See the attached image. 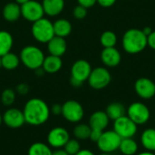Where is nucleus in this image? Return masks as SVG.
<instances>
[{
  "mask_svg": "<svg viewBox=\"0 0 155 155\" xmlns=\"http://www.w3.org/2000/svg\"><path fill=\"white\" fill-rule=\"evenodd\" d=\"M23 114L26 124L33 126H39L48 121L51 112L50 107L44 100L31 98L25 103Z\"/></svg>",
  "mask_w": 155,
  "mask_h": 155,
  "instance_id": "nucleus-1",
  "label": "nucleus"
},
{
  "mask_svg": "<svg viewBox=\"0 0 155 155\" xmlns=\"http://www.w3.org/2000/svg\"><path fill=\"white\" fill-rule=\"evenodd\" d=\"M122 45L124 50L130 54H140L147 47V36L142 29H128L123 35Z\"/></svg>",
  "mask_w": 155,
  "mask_h": 155,
  "instance_id": "nucleus-2",
  "label": "nucleus"
},
{
  "mask_svg": "<svg viewBox=\"0 0 155 155\" xmlns=\"http://www.w3.org/2000/svg\"><path fill=\"white\" fill-rule=\"evenodd\" d=\"M20 61L23 64L31 70H36L42 67L45 54L43 51L35 45H27L24 47L20 53Z\"/></svg>",
  "mask_w": 155,
  "mask_h": 155,
  "instance_id": "nucleus-3",
  "label": "nucleus"
},
{
  "mask_svg": "<svg viewBox=\"0 0 155 155\" xmlns=\"http://www.w3.org/2000/svg\"><path fill=\"white\" fill-rule=\"evenodd\" d=\"M32 35L37 42L47 44L54 36L53 23L45 17L34 22L32 25Z\"/></svg>",
  "mask_w": 155,
  "mask_h": 155,
  "instance_id": "nucleus-4",
  "label": "nucleus"
},
{
  "mask_svg": "<svg viewBox=\"0 0 155 155\" xmlns=\"http://www.w3.org/2000/svg\"><path fill=\"white\" fill-rule=\"evenodd\" d=\"M121 141L122 138L114 130L104 131L96 144L102 153H112L119 150Z\"/></svg>",
  "mask_w": 155,
  "mask_h": 155,
  "instance_id": "nucleus-5",
  "label": "nucleus"
},
{
  "mask_svg": "<svg viewBox=\"0 0 155 155\" xmlns=\"http://www.w3.org/2000/svg\"><path fill=\"white\" fill-rule=\"evenodd\" d=\"M62 115L69 123L77 124L84 116L83 105L75 100H68L62 104Z\"/></svg>",
  "mask_w": 155,
  "mask_h": 155,
  "instance_id": "nucleus-6",
  "label": "nucleus"
},
{
  "mask_svg": "<svg viewBox=\"0 0 155 155\" xmlns=\"http://www.w3.org/2000/svg\"><path fill=\"white\" fill-rule=\"evenodd\" d=\"M87 81L93 89L102 90L109 85L112 81V75L107 68L100 66L92 70Z\"/></svg>",
  "mask_w": 155,
  "mask_h": 155,
  "instance_id": "nucleus-7",
  "label": "nucleus"
},
{
  "mask_svg": "<svg viewBox=\"0 0 155 155\" xmlns=\"http://www.w3.org/2000/svg\"><path fill=\"white\" fill-rule=\"evenodd\" d=\"M127 116L137 125H143L150 120L151 112L148 106L143 103L134 102L129 105Z\"/></svg>",
  "mask_w": 155,
  "mask_h": 155,
  "instance_id": "nucleus-8",
  "label": "nucleus"
},
{
  "mask_svg": "<svg viewBox=\"0 0 155 155\" xmlns=\"http://www.w3.org/2000/svg\"><path fill=\"white\" fill-rule=\"evenodd\" d=\"M138 125L127 115H124L114 121V131L122 138H133L137 131Z\"/></svg>",
  "mask_w": 155,
  "mask_h": 155,
  "instance_id": "nucleus-9",
  "label": "nucleus"
},
{
  "mask_svg": "<svg viewBox=\"0 0 155 155\" xmlns=\"http://www.w3.org/2000/svg\"><path fill=\"white\" fill-rule=\"evenodd\" d=\"M45 12L42 3L35 0H29L21 5V15L29 22H35L44 17Z\"/></svg>",
  "mask_w": 155,
  "mask_h": 155,
  "instance_id": "nucleus-10",
  "label": "nucleus"
},
{
  "mask_svg": "<svg viewBox=\"0 0 155 155\" xmlns=\"http://www.w3.org/2000/svg\"><path fill=\"white\" fill-rule=\"evenodd\" d=\"M69 139H70L69 132L65 128L61 126H57L51 129L46 138L47 144L51 148H55V149L64 148V146L69 141Z\"/></svg>",
  "mask_w": 155,
  "mask_h": 155,
  "instance_id": "nucleus-11",
  "label": "nucleus"
},
{
  "mask_svg": "<svg viewBox=\"0 0 155 155\" xmlns=\"http://www.w3.org/2000/svg\"><path fill=\"white\" fill-rule=\"evenodd\" d=\"M3 123L11 129H18L25 124L23 111L17 108H9L2 115Z\"/></svg>",
  "mask_w": 155,
  "mask_h": 155,
  "instance_id": "nucleus-12",
  "label": "nucleus"
},
{
  "mask_svg": "<svg viewBox=\"0 0 155 155\" xmlns=\"http://www.w3.org/2000/svg\"><path fill=\"white\" fill-rule=\"evenodd\" d=\"M134 90L140 98L144 100L152 99L155 95V83L147 77H141L136 80Z\"/></svg>",
  "mask_w": 155,
  "mask_h": 155,
  "instance_id": "nucleus-13",
  "label": "nucleus"
},
{
  "mask_svg": "<svg viewBox=\"0 0 155 155\" xmlns=\"http://www.w3.org/2000/svg\"><path fill=\"white\" fill-rule=\"evenodd\" d=\"M92 70L93 69L89 62L84 59L77 60L71 67V77L84 83L88 80Z\"/></svg>",
  "mask_w": 155,
  "mask_h": 155,
  "instance_id": "nucleus-14",
  "label": "nucleus"
},
{
  "mask_svg": "<svg viewBox=\"0 0 155 155\" xmlns=\"http://www.w3.org/2000/svg\"><path fill=\"white\" fill-rule=\"evenodd\" d=\"M101 60L106 67H116L120 64L122 55L120 51L115 47L104 48L101 53Z\"/></svg>",
  "mask_w": 155,
  "mask_h": 155,
  "instance_id": "nucleus-15",
  "label": "nucleus"
},
{
  "mask_svg": "<svg viewBox=\"0 0 155 155\" xmlns=\"http://www.w3.org/2000/svg\"><path fill=\"white\" fill-rule=\"evenodd\" d=\"M47 50L49 54L61 57L65 54L67 50V43L65 41V38L54 35L47 43Z\"/></svg>",
  "mask_w": 155,
  "mask_h": 155,
  "instance_id": "nucleus-16",
  "label": "nucleus"
},
{
  "mask_svg": "<svg viewBox=\"0 0 155 155\" xmlns=\"http://www.w3.org/2000/svg\"><path fill=\"white\" fill-rule=\"evenodd\" d=\"M110 119L104 111H96L93 113L89 118V125L91 129L104 131L108 126Z\"/></svg>",
  "mask_w": 155,
  "mask_h": 155,
  "instance_id": "nucleus-17",
  "label": "nucleus"
},
{
  "mask_svg": "<svg viewBox=\"0 0 155 155\" xmlns=\"http://www.w3.org/2000/svg\"><path fill=\"white\" fill-rule=\"evenodd\" d=\"M42 5L45 15L56 16L62 13L64 7V0H43Z\"/></svg>",
  "mask_w": 155,
  "mask_h": 155,
  "instance_id": "nucleus-18",
  "label": "nucleus"
},
{
  "mask_svg": "<svg viewBox=\"0 0 155 155\" xmlns=\"http://www.w3.org/2000/svg\"><path fill=\"white\" fill-rule=\"evenodd\" d=\"M63 66V61L61 57L49 54L48 56L45 57L42 67L44 71L47 74H55L61 70Z\"/></svg>",
  "mask_w": 155,
  "mask_h": 155,
  "instance_id": "nucleus-19",
  "label": "nucleus"
},
{
  "mask_svg": "<svg viewBox=\"0 0 155 155\" xmlns=\"http://www.w3.org/2000/svg\"><path fill=\"white\" fill-rule=\"evenodd\" d=\"M3 16L7 22H15L21 16V5L16 2L6 4L3 8Z\"/></svg>",
  "mask_w": 155,
  "mask_h": 155,
  "instance_id": "nucleus-20",
  "label": "nucleus"
},
{
  "mask_svg": "<svg viewBox=\"0 0 155 155\" xmlns=\"http://www.w3.org/2000/svg\"><path fill=\"white\" fill-rule=\"evenodd\" d=\"M54 25V35L56 36H60L63 38L67 37L71 32H72V24L64 18H60L58 20H56L54 23H53Z\"/></svg>",
  "mask_w": 155,
  "mask_h": 155,
  "instance_id": "nucleus-21",
  "label": "nucleus"
},
{
  "mask_svg": "<svg viewBox=\"0 0 155 155\" xmlns=\"http://www.w3.org/2000/svg\"><path fill=\"white\" fill-rule=\"evenodd\" d=\"M141 143L143 147L149 152H155V129L147 128L141 135Z\"/></svg>",
  "mask_w": 155,
  "mask_h": 155,
  "instance_id": "nucleus-22",
  "label": "nucleus"
},
{
  "mask_svg": "<svg viewBox=\"0 0 155 155\" xmlns=\"http://www.w3.org/2000/svg\"><path fill=\"white\" fill-rule=\"evenodd\" d=\"M14 39L12 35L5 30H0V57L9 53L13 47Z\"/></svg>",
  "mask_w": 155,
  "mask_h": 155,
  "instance_id": "nucleus-23",
  "label": "nucleus"
},
{
  "mask_svg": "<svg viewBox=\"0 0 155 155\" xmlns=\"http://www.w3.org/2000/svg\"><path fill=\"white\" fill-rule=\"evenodd\" d=\"M119 150L124 155H135L138 152V144L133 138H124L121 141Z\"/></svg>",
  "mask_w": 155,
  "mask_h": 155,
  "instance_id": "nucleus-24",
  "label": "nucleus"
},
{
  "mask_svg": "<svg viewBox=\"0 0 155 155\" xmlns=\"http://www.w3.org/2000/svg\"><path fill=\"white\" fill-rule=\"evenodd\" d=\"M105 113L108 115L110 120L114 121V120L125 115V109H124V106L121 103L114 102V103H111L107 106Z\"/></svg>",
  "mask_w": 155,
  "mask_h": 155,
  "instance_id": "nucleus-25",
  "label": "nucleus"
},
{
  "mask_svg": "<svg viewBox=\"0 0 155 155\" xmlns=\"http://www.w3.org/2000/svg\"><path fill=\"white\" fill-rule=\"evenodd\" d=\"M1 64L2 67L6 70H14L17 68L20 64V57L14 53H7L1 56Z\"/></svg>",
  "mask_w": 155,
  "mask_h": 155,
  "instance_id": "nucleus-26",
  "label": "nucleus"
},
{
  "mask_svg": "<svg viewBox=\"0 0 155 155\" xmlns=\"http://www.w3.org/2000/svg\"><path fill=\"white\" fill-rule=\"evenodd\" d=\"M27 155H53V151L48 144L35 142L29 147Z\"/></svg>",
  "mask_w": 155,
  "mask_h": 155,
  "instance_id": "nucleus-27",
  "label": "nucleus"
},
{
  "mask_svg": "<svg viewBox=\"0 0 155 155\" xmlns=\"http://www.w3.org/2000/svg\"><path fill=\"white\" fill-rule=\"evenodd\" d=\"M100 43L104 48L115 47L117 44V35L113 31H104L100 36Z\"/></svg>",
  "mask_w": 155,
  "mask_h": 155,
  "instance_id": "nucleus-28",
  "label": "nucleus"
},
{
  "mask_svg": "<svg viewBox=\"0 0 155 155\" xmlns=\"http://www.w3.org/2000/svg\"><path fill=\"white\" fill-rule=\"evenodd\" d=\"M91 127L89 124H78L74 128L73 134L77 140H87L91 134Z\"/></svg>",
  "mask_w": 155,
  "mask_h": 155,
  "instance_id": "nucleus-29",
  "label": "nucleus"
},
{
  "mask_svg": "<svg viewBox=\"0 0 155 155\" xmlns=\"http://www.w3.org/2000/svg\"><path fill=\"white\" fill-rule=\"evenodd\" d=\"M15 101V92L11 88H6L1 94V102L5 106H11Z\"/></svg>",
  "mask_w": 155,
  "mask_h": 155,
  "instance_id": "nucleus-30",
  "label": "nucleus"
},
{
  "mask_svg": "<svg viewBox=\"0 0 155 155\" xmlns=\"http://www.w3.org/2000/svg\"><path fill=\"white\" fill-rule=\"evenodd\" d=\"M64 150L69 155L76 154L81 150V144L77 139H69V141L64 146Z\"/></svg>",
  "mask_w": 155,
  "mask_h": 155,
  "instance_id": "nucleus-31",
  "label": "nucleus"
},
{
  "mask_svg": "<svg viewBox=\"0 0 155 155\" xmlns=\"http://www.w3.org/2000/svg\"><path fill=\"white\" fill-rule=\"evenodd\" d=\"M73 15L76 19H84L87 15V8L78 5L73 10Z\"/></svg>",
  "mask_w": 155,
  "mask_h": 155,
  "instance_id": "nucleus-32",
  "label": "nucleus"
},
{
  "mask_svg": "<svg viewBox=\"0 0 155 155\" xmlns=\"http://www.w3.org/2000/svg\"><path fill=\"white\" fill-rule=\"evenodd\" d=\"M29 85L25 83H21L19 84H17L16 86V92L17 94H19L20 95H25L28 94L29 92Z\"/></svg>",
  "mask_w": 155,
  "mask_h": 155,
  "instance_id": "nucleus-33",
  "label": "nucleus"
},
{
  "mask_svg": "<svg viewBox=\"0 0 155 155\" xmlns=\"http://www.w3.org/2000/svg\"><path fill=\"white\" fill-rule=\"evenodd\" d=\"M103 132H104V131H100V130H96V129H92L89 139H90L92 142H94V143H97L98 140L100 139V137H101Z\"/></svg>",
  "mask_w": 155,
  "mask_h": 155,
  "instance_id": "nucleus-34",
  "label": "nucleus"
},
{
  "mask_svg": "<svg viewBox=\"0 0 155 155\" xmlns=\"http://www.w3.org/2000/svg\"><path fill=\"white\" fill-rule=\"evenodd\" d=\"M77 2H78V5L88 9V8L94 6L97 3V0H77Z\"/></svg>",
  "mask_w": 155,
  "mask_h": 155,
  "instance_id": "nucleus-35",
  "label": "nucleus"
},
{
  "mask_svg": "<svg viewBox=\"0 0 155 155\" xmlns=\"http://www.w3.org/2000/svg\"><path fill=\"white\" fill-rule=\"evenodd\" d=\"M147 46L155 50V31H153L147 36Z\"/></svg>",
  "mask_w": 155,
  "mask_h": 155,
  "instance_id": "nucleus-36",
  "label": "nucleus"
},
{
  "mask_svg": "<svg viewBox=\"0 0 155 155\" xmlns=\"http://www.w3.org/2000/svg\"><path fill=\"white\" fill-rule=\"evenodd\" d=\"M50 112H51V114H53L54 115L62 114V104H53L52 107L50 108Z\"/></svg>",
  "mask_w": 155,
  "mask_h": 155,
  "instance_id": "nucleus-37",
  "label": "nucleus"
},
{
  "mask_svg": "<svg viewBox=\"0 0 155 155\" xmlns=\"http://www.w3.org/2000/svg\"><path fill=\"white\" fill-rule=\"evenodd\" d=\"M115 2H116V0H97V3L101 6L105 7V8L113 6L115 4Z\"/></svg>",
  "mask_w": 155,
  "mask_h": 155,
  "instance_id": "nucleus-38",
  "label": "nucleus"
},
{
  "mask_svg": "<svg viewBox=\"0 0 155 155\" xmlns=\"http://www.w3.org/2000/svg\"><path fill=\"white\" fill-rule=\"evenodd\" d=\"M70 84H71L72 86H74V87H75V88H78V87L82 86L84 83H82V82H80V81H78V80H76V79L71 77V78H70Z\"/></svg>",
  "mask_w": 155,
  "mask_h": 155,
  "instance_id": "nucleus-39",
  "label": "nucleus"
},
{
  "mask_svg": "<svg viewBox=\"0 0 155 155\" xmlns=\"http://www.w3.org/2000/svg\"><path fill=\"white\" fill-rule=\"evenodd\" d=\"M74 155H95L92 151L88 150V149H81L76 154Z\"/></svg>",
  "mask_w": 155,
  "mask_h": 155,
  "instance_id": "nucleus-40",
  "label": "nucleus"
},
{
  "mask_svg": "<svg viewBox=\"0 0 155 155\" xmlns=\"http://www.w3.org/2000/svg\"><path fill=\"white\" fill-rule=\"evenodd\" d=\"M53 155H69L64 149H57L56 151L53 152Z\"/></svg>",
  "mask_w": 155,
  "mask_h": 155,
  "instance_id": "nucleus-41",
  "label": "nucleus"
},
{
  "mask_svg": "<svg viewBox=\"0 0 155 155\" xmlns=\"http://www.w3.org/2000/svg\"><path fill=\"white\" fill-rule=\"evenodd\" d=\"M142 30H143V34H144L146 36H148V35L153 32L152 28H151V27H148V26H147V27H144V28H143V29H142Z\"/></svg>",
  "mask_w": 155,
  "mask_h": 155,
  "instance_id": "nucleus-42",
  "label": "nucleus"
},
{
  "mask_svg": "<svg viewBox=\"0 0 155 155\" xmlns=\"http://www.w3.org/2000/svg\"><path fill=\"white\" fill-rule=\"evenodd\" d=\"M136 155H155L153 152H149V151H145V152H143V153H140Z\"/></svg>",
  "mask_w": 155,
  "mask_h": 155,
  "instance_id": "nucleus-43",
  "label": "nucleus"
},
{
  "mask_svg": "<svg viewBox=\"0 0 155 155\" xmlns=\"http://www.w3.org/2000/svg\"><path fill=\"white\" fill-rule=\"evenodd\" d=\"M29 0H15V2L17 3V4H19L20 5H24L25 3H26V2H28Z\"/></svg>",
  "mask_w": 155,
  "mask_h": 155,
  "instance_id": "nucleus-44",
  "label": "nucleus"
},
{
  "mask_svg": "<svg viewBox=\"0 0 155 155\" xmlns=\"http://www.w3.org/2000/svg\"><path fill=\"white\" fill-rule=\"evenodd\" d=\"M2 123H3V120H2V115H1V114H0V125L2 124Z\"/></svg>",
  "mask_w": 155,
  "mask_h": 155,
  "instance_id": "nucleus-45",
  "label": "nucleus"
},
{
  "mask_svg": "<svg viewBox=\"0 0 155 155\" xmlns=\"http://www.w3.org/2000/svg\"><path fill=\"white\" fill-rule=\"evenodd\" d=\"M99 155H111V153H102L101 154Z\"/></svg>",
  "mask_w": 155,
  "mask_h": 155,
  "instance_id": "nucleus-46",
  "label": "nucleus"
},
{
  "mask_svg": "<svg viewBox=\"0 0 155 155\" xmlns=\"http://www.w3.org/2000/svg\"><path fill=\"white\" fill-rule=\"evenodd\" d=\"M0 67H2V64H1V57H0Z\"/></svg>",
  "mask_w": 155,
  "mask_h": 155,
  "instance_id": "nucleus-47",
  "label": "nucleus"
},
{
  "mask_svg": "<svg viewBox=\"0 0 155 155\" xmlns=\"http://www.w3.org/2000/svg\"><path fill=\"white\" fill-rule=\"evenodd\" d=\"M154 59H155V55H154Z\"/></svg>",
  "mask_w": 155,
  "mask_h": 155,
  "instance_id": "nucleus-48",
  "label": "nucleus"
},
{
  "mask_svg": "<svg viewBox=\"0 0 155 155\" xmlns=\"http://www.w3.org/2000/svg\"><path fill=\"white\" fill-rule=\"evenodd\" d=\"M154 122H155V119H154Z\"/></svg>",
  "mask_w": 155,
  "mask_h": 155,
  "instance_id": "nucleus-49",
  "label": "nucleus"
}]
</instances>
